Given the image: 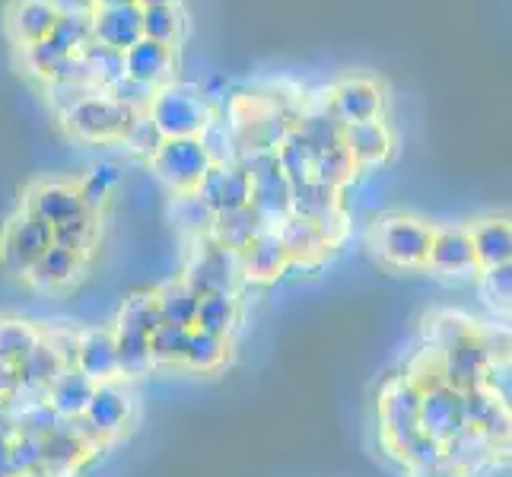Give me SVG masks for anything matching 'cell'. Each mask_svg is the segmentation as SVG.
<instances>
[{
    "mask_svg": "<svg viewBox=\"0 0 512 477\" xmlns=\"http://www.w3.org/2000/svg\"><path fill=\"white\" fill-rule=\"evenodd\" d=\"M150 121L166 140L169 137H201L214 121L207 99L191 86H160L147 109Z\"/></svg>",
    "mask_w": 512,
    "mask_h": 477,
    "instance_id": "cell-1",
    "label": "cell"
},
{
    "mask_svg": "<svg viewBox=\"0 0 512 477\" xmlns=\"http://www.w3.org/2000/svg\"><path fill=\"white\" fill-rule=\"evenodd\" d=\"M150 163L156 179L166 182L175 194H185L201 185L204 172L210 169V156L201 137H169L150 156Z\"/></svg>",
    "mask_w": 512,
    "mask_h": 477,
    "instance_id": "cell-2",
    "label": "cell"
},
{
    "mask_svg": "<svg viewBox=\"0 0 512 477\" xmlns=\"http://www.w3.org/2000/svg\"><path fill=\"white\" fill-rule=\"evenodd\" d=\"M433 226L417 217H385L376 226V252L392 268H427Z\"/></svg>",
    "mask_w": 512,
    "mask_h": 477,
    "instance_id": "cell-3",
    "label": "cell"
},
{
    "mask_svg": "<svg viewBox=\"0 0 512 477\" xmlns=\"http://www.w3.org/2000/svg\"><path fill=\"white\" fill-rule=\"evenodd\" d=\"M134 115L137 112H128L125 105H118L105 93H96L90 99H83L80 105H74V109L61 118H64V128L77 140H86V144H109V140L125 137Z\"/></svg>",
    "mask_w": 512,
    "mask_h": 477,
    "instance_id": "cell-4",
    "label": "cell"
},
{
    "mask_svg": "<svg viewBox=\"0 0 512 477\" xmlns=\"http://www.w3.org/2000/svg\"><path fill=\"white\" fill-rule=\"evenodd\" d=\"M51 249V226L42 223L35 214L23 210L20 217H13L4 239H0V268L10 277H23L29 268Z\"/></svg>",
    "mask_w": 512,
    "mask_h": 477,
    "instance_id": "cell-5",
    "label": "cell"
},
{
    "mask_svg": "<svg viewBox=\"0 0 512 477\" xmlns=\"http://www.w3.org/2000/svg\"><path fill=\"white\" fill-rule=\"evenodd\" d=\"M490 360H493V350L478 334H468L465 341H458L449 350L439 353V376H443V385L465 395L471 388H481L484 369Z\"/></svg>",
    "mask_w": 512,
    "mask_h": 477,
    "instance_id": "cell-6",
    "label": "cell"
},
{
    "mask_svg": "<svg viewBox=\"0 0 512 477\" xmlns=\"http://www.w3.org/2000/svg\"><path fill=\"white\" fill-rule=\"evenodd\" d=\"M420 433H427L439 443L452 439L458 430H465V398L449 385H433L420 392V414H417Z\"/></svg>",
    "mask_w": 512,
    "mask_h": 477,
    "instance_id": "cell-7",
    "label": "cell"
},
{
    "mask_svg": "<svg viewBox=\"0 0 512 477\" xmlns=\"http://www.w3.org/2000/svg\"><path fill=\"white\" fill-rule=\"evenodd\" d=\"M194 194L214 210V214H226V210H236L249 204L252 194V179L242 172L236 159H226V163H210L204 172L201 185L194 188Z\"/></svg>",
    "mask_w": 512,
    "mask_h": 477,
    "instance_id": "cell-8",
    "label": "cell"
},
{
    "mask_svg": "<svg viewBox=\"0 0 512 477\" xmlns=\"http://www.w3.org/2000/svg\"><path fill=\"white\" fill-rule=\"evenodd\" d=\"M417 414H420V388L414 385V379H408V382H395V385L382 395L385 439H388V446H392L395 452L420 430V427H417Z\"/></svg>",
    "mask_w": 512,
    "mask_h": 477,
    "instance_id": "cell-9",
    "label": "cell"
},
{
    "mask_svg": "<svg viewBox=\"0 0 512 477\" xmlns=\"http://www.w3.org/2000/svg\"><path fill=\"white\" fill-rule=\"evenodd\" d=\"M239 261L236 252H226L220 245H210L204 249L198 258L191 261L188 277H185V287L194 290L198 296L207 293H233L236 280H239Z\"/></svg>",
    "mask_w": 512,
    "mask_h": 477,
    "instance_id": "cell-10",
    "label": "cell"
},
{
    "mask_svg": "<svg viewBox=\"0 0 512 477\" xmlns=\"http://www.w3.org/2000/svg\"><path fill=\"white\" fill-rule=\"evenodd\" d=\"M427 268L443 277H471L478 271V258H474L468 229H433Z\"/></svg>",
    "mask_w": 512,
    "mask_h": 477,
    "instance_id": "cell-11",
    "label": "cell"
},
{
    "mask_svg": "<svg viewBox=\"0 0 512 477\" xmlns=\"http://www.w3.org/2000/svg\"><path fill=\"white\" fill-rule=\"evenodd\" d=\"M29 214H35L42 223H48L51 229L83 217V214H93L86 210V204L80 201V191L74 185H64V182H42L29 191V204H26Z\"/></svg>",
    "mask_w": 512,
    "mask_h": 477,
    "instance_id": "cell-12",
    "label": "cell"
},
{
    "mask_svg": "<svg viewBox=\"0 0 512 477\" xmlns=\"http://www.w3.org/2000/svg\"><path fill=\"white\" fill-rule=\"evenodd\" d=\"M334 118L341 125H353V121H373L382 115V90L373 80H363V77H353L334 86L331 93V109Z\"/></svg>",
    "mask_w": 512,
    "mask_h": 477,
    "instance_id": "cell-13",
    "label": "cell"
},
{
    "mask_svg": "<svg viewBox=\"0 0 512 477\" xmlns=\"http://www.w3.org/2000/svg\"><path fill=\"white\" fill-rule=\"evenodd\" d=\"M55 23H58V13L48 0H13L7 7V20H4L10 42L23 45V48L48 39Z\"/></svg>",
    "mask_w": 512,
    "mask_h": 477,
    "instance_id": "cell-14",
    "label": "cell"
},
{
    "mask_svg": "<svg viewBox=\"0 0 512 477\" xmlns=\"http://www.w3.org/2000/svg\"><path fill=\"white\" fill-rule=\"evenodd\" d=\"M341 147L350 153L353 166L369 169L379 166L392 156V134H388L385 121L373 118V121H353V125H344L341 131Z\"/></svg>",
    "mask_w": 512,
    "mask_h": 477,
    "instance_id": "cell-15",
    "label": "cell"
},
{
    "mask_svg": "<svg viewBox=\"0 0 512 477\" xmlns=\"http://www.w3.org/2000/svg\"><path fill=\"white\" fill-rule=\"evenodd\" d=\"M144 39L140 32V7H96L93 10V42L115 51H128Z\"/></svg>",
    "mask_w": 512,
    "mask_h": 477,
    "instance_id": "cell-16",
    "label": "cell"
},
{
    "mask_svg": "<svg viewBox=\"0 0 512 477\" xmlns=\"http://www.w3.org/2000/svg\"><path fill=\"white\" fill-rule=\"evenodd\" d=\"M83 417L93 423L96 433L102 439L109 436H118L121 430H125V423L131 417V398L121 392V388L115 382H99L93 388L90 395V404H86Z\"/></svg>",
    "mask_w": 512,
    "mask_h": 477,
    "instance_id": "cell-17",
    "label": "cell"
},
{
    "mask_svg": "<svg viewBox=\"0 0 512 477\" xmlns=\"http://www.w3.org/2000/svg\"><path fill=\"white\" fill-rule=\"evenodd\" d=\"M172 61H175L172 45L140 39L137 45H131L125 51V77H131L137 83H147V86H153V90H160V86L172 74Z\"/></svg>",
    "mask_w": 512,
    "mask_h": 477,
    "instance_id": "cell-18",
    "label": "cell"
},
{
    "mask_svg": "<svg viewBox=\"0 0 512 477\" xmlns=\"http://www.w3.org/2000/svg\"><path fill=\"white\" fill-rule=\"evenodd\" d=\"M239 261V274L249 277V280H277V274L287 268V252L280 245L274 229H264L258 233L242 252H236Z\"/></svg>",
    "mask_w": 512,
    "mask_h": 477,
    "instance_id": "cell-19",
    "label": "cell"
},
{
    "mask_svg": "<svg viewBox=\"0 0 512 477\" xmlns=\"http://www.w3.org/2000/svg\"><path fill=\"white\" fill-rule=\"evenodd\" d=\"M77 369L99 382H115L118 376V360H115V331H105V328H93L86 331L80 338V350H77Z\"/></svg>",
    "mask_w": 512,
    "mask_h": 477,
    "instance_id": "cell-20",
    "label": "cell"
},
{
    "mask_svg": "<svg viewBox=\"0 0 512 477\" xmlns=\"http://www.w3.org/2000/svg\"><path fill=\"white\" fill-rule=\"evenodd\" d=\"M290 198H293V182L284 175V169L252 179L249 207L264 223H280L284 217H290Z\"/></svg>",
    "mask_w": 512,
    "mask_h": 477,
    "instance_id": "cell-21",
    "label": "cell"
},
{
    "mask_svg": "<svg viewBox=\"0 0 512 477\" xmlns=\"http://www.w3.org/2000/svg\"><path fill=\"white\" fill-rule=\"evenodd\" d=\"M264 229H268V223H264L249 204L226 210V214H214V223H210L214 245H220L226 252H242L258 233H264Z\"/></svg>",
    "mask_w": 512,
    "mask_h": 477,
    "instance_id": "cell-22",
    "label": "cell"
},
{
    "mask_svg": "<svg viewBox=\"0 0 512 477\" xmlns=\"http://www.w3.org/2000/svg\"><path fill=\"white\" fill-rule=\"evenodd\" d=\"M274 233H277L280 245H284V252H287L290 261L309 264V261L322 258L331 249V242L319 233V226L303 220V217H293V214L280 220Z\"/></svg>",
    "mask_w": 512,
    "mask_h": 477,
    "instance_id": "cell-23",
    "label": "cell"
},
{
    "mask_svg": "<svg viewBox=\"0 0 512 477\" xmlns=\"http://www.w3.org/2000/svg\"><path fill=\"white\" fill-rule=\"evenodd\" d=\"M468 236H471V245H474L478 268H500V264H509V258H512L509 220H503V217L481 220L474 229H468Z\"/></svg>",
    "mask_w": 512,
    "mask_h": 477,
    "instance_id": "cell-24",
    "label": "cell"
},
{
    "mask_svg": "<svg viewBox=\"0 0 512 477\" xmlns=\"http://www.w3.org/2000/svg\"><path fill=\"white\" fill-rule=\"evenodd\" d=\"M465 398V427L481 430L490 436L493 443H503L509 433V408L500 404L493 395H487L484 388H471L462 395Z\"/></svg>",
    "mask_w": 512,
    "mask_h": 477,
    "instance_id": "cell-25",
    "label": "cell"
},
{
    "mask_svg": "<svg viewBox=\"0 0 512 477\" xmlns=\"http://www.w3.org/2000/svg\"><path fill=\"white\" fill-rule=\"evenodd\" d=\"M80 268H83V255L51 245V249L29 268L26 280L35 290H58V287H67L70 280L80 274Z\"/></svg>",
    "mask_w": 512,
    "mask_h": 477,
    "instance_id": "cell-26",
    "label": "cell"
},
{
    "mask_svg": "<svg viewBox=\"0 0 512 477\" xmlns=\"http://www.w3.org/2000/svg\"><path fill=\"white\" fill-rule=\"evenodd\" d=\"M96 382L86 379L80 369H64V373L48 385V404L51 411L58 417H77L86 411V404H90V395H93Z\"/></svg>",
    "mask_w": 512,
    "mask_h": 477,
    "instance_id": "cell-27",
    "label": "cell"
},
{
    "mask_svg": "<svg viewBox=\"0 0 512 477\" xmlns=\"http://www.w3.org/2000/svg\"><path fill=\"white\" fill-rule=\"evenodd\" d=\"M446 458L458 468V471H478L481 465H487L493 452H497L500 443H493L490 436H484L481 430H474V427H465V430H458L452 439H446Z\"/></svg>",
    "mask_w": 512,
    "mask_h": 477,
    "instance_id": "cell-28",
    "label": "cell"
},
{
    "mask_svg": "<svg viewBox=\"0 0 512 477\" xmlns=\"http://www.w3.org/2000/svg\"><path fill=\"white\" fill-rule=\"evenodd\" d=\"M239 325V306L233 293H207L198 299V312H194V328L214 334V338H229Z\"/></svg>",
    "mask_w": 512,
    "mask_h": 477,
    "instance_id": "cell-29",
    "label": "cell"
},
{
    "mask_svg": "<svg viewBox=\"0 0 512 477\" xmlns=\"http://www.w3.org/2000/svg\"><path fill=\"white\" fill-rule=\"evenodd\" d=\"M13 373H16V385L42 388V392H48V385L64 373V363L58 360V353L51 350L48 341L42 338L20 363L13 366Z\"/></svg>",
    "mask_w": 512,
    "mask_h": 477,
    "instance_id": "cell-30",
    "label": "cell"
},
{
    "mask_svg": "<svg viewBox=\"0 0 512 477\" xmlns=\"http://www.w3.org/2000/svg\"><path fill=\"white\" fill-rule=\"evenodd\" d=\"M42 443V465L45 474H67L74 465H80L86 458V446L67 430V423L61 420V427L55 433H48Z\"/></svg>",
    "mask_w": 512,
    "mask_h": 477,
    "instance_id": "cell-31",
    "label": "cell"
},
{
    "mask_svg": "<svg viewBox=\"0 0 512 477\" xmlns=\"http://www.w3.org/2000/svg\"><path fill=\"white\" fill-rule=\"evenodd\" d=\"M80 58L86 64V70H90V80L99 93H105L109 86H115L121 77H125V51H115L109 45H99V42H90Z\"/></svg>",
    "mask_w": 512,
    "mask_h": 477,
    "instance_id": "cell-32",
    "label": "cell"
},
{
    "mask_svg": "<svg viewBox=\"0 0 512 477\" xmlns=\"http://www.w3.org/2000/svg\"><path fill=\"white\" fill-rule=\"evenodd\" d=\"M163 325V315L160 306H156V296L153 293H137L131 299H125V306L118 312V328L115 331H131V334H150Z\"/></svg>",
    "mask_w": 512,
    "mask_h": 477,
    "instance_id": "cell-33",
    "label": "cell"
},
{
    "mask_svg": "<svg viewBox=\"0 0 512 477\" xmlns=\"http://www.w3.org/2000/svg\"><path fill=\"white\" fill-rule=\"evenodd\" d=\"M315 156H319V150H315L296 128L287 134L284 144L277 147L280 169H284V175H287V179H290L293 185L312 179V163H315Z\"/></svg>",
    "mask_w": 512,
    "mask_h": 477,
    "instance_id": "cell-34",
    "label": "cell"
},
{
    "mask_svg": "<svg viewBox=\"0 0 512 477\" xmlns=\"http://www.w3.org/2000/svg\"><path fill=\"white\" fill-rule=\"evenodd\" d=\"M156 296V306H160V315L166 325H182V328H194V312H198V293L188 290L185 284H166Z\"/></svg>",
    "mask_w": 512,
    "mask_h": 477,
    "instance_id": "cell-35",
    "label": "cell"
},
{
    "mask_svg": "<svg viewBox=\"0 0 512 477\" xmlns=\"http://www.w3.org/2000/svg\"><path fill=\"white\" fill-rule=\"evenodd\" d=\"M115 360H118V376H144L153 366L150 338L131 331H115Z\"/></svg>",
    "mask_w": 512,
    "mask_h": 477,
    "instance_id": "cell-36",
    "label": "cell"
},
{
    "mask_svg": "<svg viewBox=\"0 0 512 477\" xmlns=\"http://www.w3.org/2000/svg\"><path fill=\"white\" fill-rule=\"evenodd\" d=\"M226 360V341L214 338V334L191 328L188 334V350H185V366L194 373H214Z\"/></svg>",
    "mask_w": 512,
    "mask_h": 477,
    "instance_id": "cell-37",
    "label": "cell"
},
{
    "mask_svg": "<svg viewBox=\"0 0 512 477\" xmlns=\"http://www.w3.org/2000/svg\"><path fill=\"white\" fill-rule=\"evenodd\" d=\"M118 185H121V166L112 163V159H105V163H96L90 172H86V179L77 191H80V201L86 204V210H96L109 201V194Z\"/></svg>",
    "mask_w": 512,
    "mask_h": 477,
    "instance_id": "cell-38",
    "label": "cell"
},
{
    "mask_svg": "<svg viewBox=\"0 0 512 477\" xmlns=\"http://www.w3.org/2000/svg\"><path fill=\"white\" fill-rule=\"evenodd\" d=\"M188 334L191 328L182 325H160L150 334V360L160 366H179L185 363V350H188Z\"/></svg>",
    "mask_w": 512,
    "mask_h": 477,
    "instance_id": "cell-39",
    "label": "cell"
},
{
    "mask_svg": "<svg viewBox=\"0 0 512 477\" xmlns=\"http://www.w3.org/2000/svg\"><path fill=\"white\" fill-rule=\"evenodd\" d=\"M353 175H357V166H353V159L344 147L322 150L312 163V179L328 188H338V191L353 179Z\"/></svg>",
    "mask_w": 512,
    "mask_h": 477,
    "instance_id": "cell-40",
    "label": "cell"
},
{
    "mask_svg": "<svg viewBox=\"0 0 512 477\" xmlns=\"http://www.w3.org/2000/svg\"><path fill=\"white\" fill-rule=\"evenodd\" d=\"M48 39L61 48V55H80L93 42V16H58Z\"/></svg>",
    "mask_w": 512,
    "mask_h": 477,
    "instance_id": "cell-41",
    "label": "cell"
},
{
    "mask_svg": "<svg viewBox=\"0 0 512 477\" xmlns=\"http://www.w3.org/2000/svg\"><path fill=\"white\" fill-rule=\"evenodd\" d=\"M39 341L42 334L23 322H0V363L16 366Z\"/></svg>",
    "mask_w": 512,
    "mask_h": 477,
    "instance_id": "cell-42",
    "label": "cell"
},
{
    "mask_svg": "<svg viewBox=\"0 0 512 477\" xmlns=\"http://www.w3.org/2000/svg\"><path fill=\"white\" fill-rule=\"evenodd\" d=\"M179 29H182V20H179V10L175 7H144L140 10V32H144V39H150V42L172 45L179 39Z\"/></svg>",
    "mask_w": 512,
    "mask_h": 477,
    "instance_id": "cell-43",
    "label": "cell"
},
{
    "mask_svg": "<svg viewBox=\"0 0 512 477\" xmlns=\"http://www.w3.org/2000/svg\"><path fill=\"white\" fill-rule=\"evenodd\" d=\"M296 131L303 134V137L309 140V144L322 153V150H331V147H341V131H344V125L325 109V112L306 115V118L296 125Z\"/></svg>",
    "mask_w": 512,
    "mask_h": 477,
    "instance_id": "cell-44",
    "label": "cell"
},
{
    "mask_svg": "<svg viewBox=\"0 0 512 477\" xmlns=\"http://www.w3.org/2000/svg\"><path fill=\"white\" fill-rule=\"evenodd\" d=\"M172 220H175V226L188 229V233H210V223H214V210H210L194 191H185L172 204Z\"/></svg>",
    "mask_w": 512,
    "mask_h": 477,
    "instance_id": "cell-45",
    "label": "cell"
},
{
    "mask_svg": "<svg viewBox=\"0 0 512 477\" xmlns=\"http://www.w3.org/2000/svg\"><path fill=\"white\" fill-rule=\"evenodd\" d=\"M93 236H96L93 214H83V217H74V220H67V223H61V226L51 229V245H58V249H67V252L83 255V252L93 245Z\"/></svg>",
    "mask_w": 512,
    "mask_h": 477,
    "instance_id": "cell-46",
    "label": "cell"
},
{
    "mask_svg": "<svg viewBox=\"0 0 512 477\" xmlns=\"http://www.w3.org/2000/svg\"><path fill=\"white\" fill-rule=\"evenodd\" d=\"M13 423H16V433L20 436H32V439H45L48 433H55L61 427V420L55 411H51V404L42 401V404H26L23 414H10Z\"/></svg>",
    "mask_w": 512,
    "mask_h": 477,
    "instance_id": "cell-47",
    "label": "cell"
},
{
    "mask_svg": "<svg viewBox=\"0 0 512 477\" xmlns=\"http://www.w3.org/2000/svg\"><path fill=\"white\" fill-rule=\"evenodd\" d=\"M7 455H10V471H13V477H16V474H45V465H42V443H39V439L16 433V436L10 439Z\"/></svg>",
    "mask_w": 512,
    "mask_h": 477,
    "instance_id": "cell-48",
    "label": "cell"
},
{
    "mask_svg": "<svg viewBox=\"0 0 512 477\" xmlns=\"http://www.w3.org/2000/svg\"><path fill=\"white\" fill-rule=\"evenodd\" d=\"M125 147L128 150H134V153H140V156H153L156 150H160V144H163V134L156 131V125L150 121V115L147 112H137L134 118H131V125H128V131H125Z\"/></svg>",
    "mask_w": 512,
    "mask_h": 477,
    "instance_id": "cell-49",
    "label": "cell"
},
{
    "mask_svg": "<svg viewBox=\"0 0 512 477\" xmlns=\"http://www.w3.org/2000/svg\"><path fill=\"white\" fill-rule=\"evenodd\" d=\"M398 452H401L404 465H408V468H427V465L439 462V458H446V446L439 443V439H433V436H427V433H420V430H417Z\"/></svg>",
    "mask_w": 512,
    "mask_h": 477,
    "instance_id": "cell-50",
    "label": "cell"
},
{
    "mask_svg": "<svg viewBox=\"0 0 512 477\" xmlns=\"http://www.w3.org/2000/svg\"><path fill=\"white\" fill-rule=\"evenodd\" d=\"M105 96L115 99L118 105H125L128 112H147L153 96H156V90H153V86H147V83L131 80V77H121L115 86H109V90H105Z\"/></svg>",
    "mask_w": 512,
    "mask_h": 477,
    "instance_id": "cell-51",
    "label": "cell"
},
{
    "mask_svg": "<svg viewBox=\"0 0 512 477\" xmlns=\"http://www.w3.org/2000/svg\"><path fill=\"white\" fill-rule=\"evenodd\" d=\"M45 83H64V86H93L90 70H86L80 55H64L55 67L45 74Z\"/></svg>",
    "mask_w": 512,
    "mask_h": 477,
    "instance_id": "cell-52",
    "label": "cell"
},
{
    "mask_svg": "<svg viewBox=\"0 0 512 477\" xmlns=\"http://www.w3.org/2000/svg\"><path fill=\"white\" fill-rule=\"evenodd\" d=\"M484 293L493 306L506 309L512 296V264H500V268H484Z\"/></svg>",
    "mask_w": 512,
    "mask_h": 477,
    "instance_id": "cell-53",
    "label": "cell"
},
{
    "mask_svg": "<svg viewBox=\"0 0 512 477\" xmlns=\"http://www.w3.org/2000/svg\"><path fill=\"white\" fill-rule=\"evenodd\" d=\"M468 334H474L468 325H465V318H455V315H443L439 322L433 325V344L439 347V353L449 350L452 344L458 341H465Z\"/></svg>",
    "mask_w": 512,
    "mask_h": 477,
    "instance_id": "cell-54",
    "label": "cell"
},
{
    "mask_svg": "<svg viewBox=\"0 0 512 477\" xmlns=\"http://www.w3.org/2000/svg\"><path fill=\"white\" fill-rule=\"evenodd\" d=\"M61 58H64V55H61V48H58L55 42H51V39H42V42H35V45L26 48V64H29L32 74H39L42 80H45V74H48V70L55 67Z\"/></svg>",
    "mask_w": 512,
    "mask_h": 477,
    "instance_id": "cell-55",
    "label": "cell"
},
{
    "mask_svg": "<svg viewBox=\"0 0 512 477\" xmlns=\"http://www.w3.org/2000/svg\"><path fill=\"white\" fill-rule=\"evenodd\" d=\"M48 347L58 353V360L64 363V369H77V350H80V334L74 331H55L48 334Z\"/></svg>",
    "mask_w": 512,
    "mask_h": 477,
    "instance_id": "cell-56",
    "label": "cell"
},
{
    "mask_svg": "<svg viewBox=\"0 0 512 477\" xmlns=\"http://www.w3.org/2000/svg\"><path fill=\"white\" fill-rule=\"evenodd\" d=\"M58 16H93L96 0H48Z\"/></svg>",
    "mask_w": 512,
    "mask_h": 477,
    "instance_id": "cell-57",
    "label": "cell"
},
{
    "mask_svg": "<svg viewBox=\"0 0 512 477\" xmlns=\"http://www.w3.org/2000/svg\"><path fill=\"white\" fill-rule=\"evenodd\" d=\"M411 477H468V474L458 471L449 458H439V462H433L427 468H411Z\"/></svg>",
    "mask_w": 512,
    "mask_h": 477,
    "instance_id": "cell-58",
    "label": "cell"
},
{
    "mask_svg": "<svg viewBox=\"0 0 512 477\" xmlns=\"http://www.w3.org/2000/svg\"><path fill=\"white\" fill-rule=\"evenodd\" d=\"M13 388H16V373H13V366H4V363H0V398H10Z\"/></svg>",
    "mask_w": 512,
    "mask_h": 477,
    "instance_id": "cell-59",
    "label": "cell"
},
{
    "mask_svg": "<svg viewBox=\"0 0 512 477\" xmlns=\"http://www.w3.org/2000/svg\"><path fill=\"white\" fill-rule=\"evenodd\" d=\"M137 7H175V0H137Z\"/></svg>",
    "mask_w": 512,
    "mask_h": 477,
    "instance_id": "cell-60",
    "label": "cell"
},
{
    "mask_svg": "<svg viewBox=\"0 0 512 477\" xmlns=\"http://www.w3.org/2000/svg\"><path fill=\"white\" fill-rule=\"evenodd\" d=\"M137 0H96V7H131Z\"/></svg>",
    "mask_w": 512,
    "mask_h": 477,
    "instance_id": "cell-61",
    "label": "cell"
},
{
    "mask_svg": "<svg viewBox=\"0 0 512 477\" xmlns=\"http://www.w3.org/2000/svg\"><path fill=\"white\" fill-rule=\"evenodd\" d=\"M16 477H45V474H16Z\"/></svg>",
    "mask_w": 512,
    "mask_h": 477,
    "instance_id": "cell-62",
    "label": "cell"
}]
</instances>
